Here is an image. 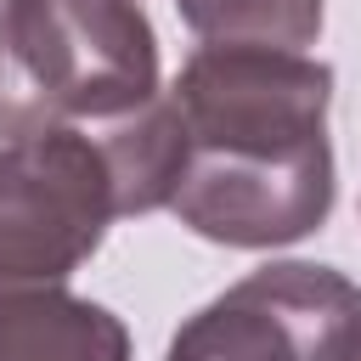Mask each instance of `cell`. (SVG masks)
I'll list each match as a JSON object with an SVG mask.
<instances>
[{"label": "cell", "instance_id": "7a4b0ae2", "mask_svg": "<svg viewBox=\"0 0 361 361\" xmlns=\"http://www.w3.org/2000/svg\"><path fill=\"white\" fill-rule=\"evenodd\" d=\"M158 96V39L135 0H0V135L113 124Z\"/></svg>", "mask_w": 361, "mask_h": 361}, {"label": "cell", "instance_id": "5b68a950", "mask_svg": "<svg viewBox=\"0 0 361 361\" xmlns=\"http://www.w3.org/2000/svg\"><path fill=\"white\" fill-rule=\"evenodd\" d=\"M197 39L220 45H282L299 51L322 34V0H175Z\"/></svg>", "mask_w": 361, "mask_h": 361}, {"label": "cell", "instance_id": "8992f818", "mask_svg": "<svg viewBox=\"0 0 361 361\" xmlns=\"http://www.w3.org/2000/svg\"><path fill=\"white\" fill-rule=\"evenodd\" d=\"M338 361H361V322H355V333H350V344H344V355Z\"/></svg>", "mask_w": 361, "mask_h": 361}, {"label": "cell", "instance_id": "6da1fadb", "mask_svg": "<svg viewBox=\"0 0 361 361\" xmlns=\"http://www.w3.org/2000/svg\"><path fill=\"white\" fill-rule=\"evenodd\" d=\"M164 96L169 214L226 248L310 237L333 209V68L282 45H197Z\"/></svg>", "mask_w": 361, "mask_h": 361}, {"label": "cell", "instance_id": "277c9868", "mask_svg": "<svg viewBox=\"0 0 361 361\" xmlns=\"http://www.w3.org/2000/svg\"><path fill=\"white\" fill-rule=\"evenodd\" d=\"M0 361H130V333L107 305L56 288L0 293Z\"/></svg>", "mask_w": 361, "mask_h": 361}, {"label": "cell", "instance_id": "3957f363", "mask_svg": "<svg viewBox=\"0 0 361 361\" xmlns=\"http://www.w3.org/2000/svg\"><path fill=\"white\" fill-rule=\"evenodd\" d=\"M118 214L102 141L85 130H45L0 147V293L56 288L96 248Z\"/></svg>", "mask_w": 361, "mask_h": 361}]
</instances>
